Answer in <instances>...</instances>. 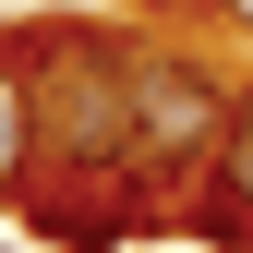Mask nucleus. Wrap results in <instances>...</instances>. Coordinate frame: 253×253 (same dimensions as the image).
Segmentation results:
<instances>
[{"label": "nucleus", "mask_w": 253, "mask_h": 253, "mask_svg": "<svg viewBox=\"0 0 253 253\" xmlns=\"http://www.w3.org/2000/svg\"><path fill=\"white\" fill-rule=\"evenodd\" d=\"M217 12H229V24H241V37H253V0H217Z\"/></svg>", "instance_id": "obj_5"}, {"label": "nucleus", "mask_w": 253, "mask_h": 253, "mask_svg": "<svg viewBox=\"0 0 253 253\" xmlns=\"http://www.w3.org/2000/svg\"><path fill=\"white\" fill-rule=\"evenodd\" d=\"M24 157H37V84L0 60V205L24 193Z\"/></svg>", "instance_id": "obj_4"}, {"label": "nucleus", "mask_w": 253, "mask_h": 253, "mask_svg": "<svg viewBox=\"0 0 253 253\" xmlns=\"http://www.w3.org/2000/svg\"><path fill=\"white\" fill-rule=\"evenodd\" d=\"M193 229H205V241H229V253H253V84L229 97V145H217V205H193Z\"/></svg>", "instance_id": "obj_3"}, {"label": "nucleus", "mask_w": 253, "mask_h": 253, "mask_svg": "<svg viewBox=\"0 0 253 253\" xmlns=\"http://www.w3.org/2000/svg\"><path fill=\"white\" fill-rule=\"evenodd\" d=\"M60 97L48 109V157H60V181H97V169H133V60H121L109 37H84V24H60Z\"/></svg>", "instance_id": "obj_1"}, {"label": "nucleus", "mask_w": 253, "mask_h": 253, "mask_svg": "<svg viewBox=\"0 0 253 253\" xmlns=\"http://www.w3.org/2000/svg\"><path fill=\"white\" fill-rule=\"evenodd\" d=\"M205 145H229V84L205 60H133V169H205Z\"/></svg>", "instance_id": "obj_2"}]
</instances>
